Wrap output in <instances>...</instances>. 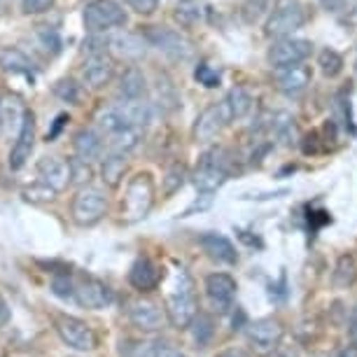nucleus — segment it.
Returning <instances> with one entry per match:
<instances>
[{
	"label": "nucleus",
	"mask_w": 357,
	"mask_h": 357,
	"mask_svg": "<svg viewBox=\"0 0 357 357\" xmlns=\"http://www.w3.org/2000/svg\"><path fill=\"white\" fill-rule=\"evenodd\" d=\"M154 204V180L150 173H138L126 187L122 215L126 222H140L147 218Z\"/></svg>",
	"instance_id": "nucleus-1"
},
{
	"label": "nucleus",
	"mask_w": 357,
	"mask_h": 357,
	"mask_svg": "<svg viewBox=\"0 0 357 357\" xmlns=\"http://www.w3.org/2000/svg\"><path fill=\"white\" fill-rule=\"evenodd\" d=\"M126 24V12L117 0H91L84 8V29L89 33H105Z\"/></svg>",
	"instance_id": "nucleus-2"
},
{
	"label": "nucleus",
	"mask_w": 357,
	"mask_h": 357,
	"mask_svg": "<svg viewBox=\"0 0 357 357\" xmlns=\"http://www.w3.org/2000/svg\"><path fill=\"white\" fill-rule=\"evenodd\" d=\"M168 315L175 327H190L197 318V294H194L192 278L185 271H180L178 287L168 296Z\"/></svg>",
	"instance_id": "nucleus-3"
},
{
	"label": "nucleus",
	"mask_w": 357,
	"mask_h": 357,
	"mask_svg": "<svg viewBox=\"0 0 357 357\" xmlns=\"http://www.w3.org/2000/svg\"><path fill=\"white\" fill-rule=\"evenodd\" d=\"M145 40L150 43L152 47H157L161 54L171 59H178V61H185L194 54V47L192 43L187 40L180 31H173L168 26H147L143 31Z\"/></svg>",
	"instance_id": "nucleus-4"
},
{
	"label": "nucleus",
	"mask_w": 357,
	"mask_h": 357,
	"mask_svg": "<svg viewBox=\"0 0 357 357\" xmlns=\"http://www.w3.org/2000/svg\"><path fill=\"white\" fill-rule=\"evenodd\" d=\"M306 24V12L296 0H282L266 22L268 38H289Z\"/></svg>",
	"instance_id": "nucleus-5"
},
{
	"label": "nucleus",
	"mask_w": 357,
	"mask_h": 357,
	"mask_svg": "<svg viewBox=\"0 0 357 357\" xmlns=\"http://www.w3.org/2000/svg\"><path fill=\"white\" fill-rule=\"evenodd\" d=\"M105 211H107V199L96 187H82L75 194V199H73V220L79 227L96 225V222L103 220Z\"/></svg>",
	"instance_id": "nucleus-6"
},
{
	"label": "nucleus",
	"mask_w": 357,
	"mask_h": 357,
	"mask_svg": "<svg viewBox=\"0 0 357 357\" xmlns=\"http://www.w3.org/2000/svg\"><path fill=\"white\" fill-rule=\"evenodd\" d=\"M220 157H222V150H211L201 157L197 173H194V185H197V190L201 194H213L218 187L227 183L229 171Z\"/></svg>",
	"instance_id": "nucleus-7"
},
{
	"label": "nucleus",
	"mask_w": 357,
	"mask_h": 357,
	"mask_svg": "<svg viewBox=\"0 0 357 357\" xmlns=\"http://www.w3.org/2000/svg\"><path fill=\"white\" fill-rule=\"evenodd\" d=\"M311 43L308 40H299V38H280L278 43L271 47L268 52V61L275 70L289 68V66H296L301 61H306L311 56Z\"/></svg>",
	"instance_id": "nucleus-8"
},
{
	"label": "nucleus",
	"mask_w": 357,
	"mask_h": 357,
	"mask_svg": "<svg viewBox=\"0 0 357 357\" xmlns=\"http://www.w3.org/2000/svg\"><path fill=\"white\" fill-rule=\"evenodd\" d=\"M56 332L63 339L66 346L75 350H91L96 348V336H93L91 327L73 315H61L56 318Z\"/></svg>",
	"instance_id": "nucleus-9"
},
{
	"label": "nucleus",
	"mask_w": 357,
	"mask_h": 357,
	"mask_svg": "<svg viewBox=\"0 0 357 357\" xmlns=\"http://www.w3.org/2000/svg\"><path fill=\"white\" fill-rule=\"evenodd\" d=\"M229 122H231V119H229L225 103L206 107L197 117V122H194V140H197V143H211V140L220 136L222 129H225Z\"/></svg>",
	"instance_id": "nucleus-10"
},
{
	"label": "nucleus",
	"mask_w": 357,
	"mask_h": 357,
	"mask_svg": "<svg viewBox=\"0 0 357 357\" xmlns=\"http://www.w3.org/2000/svg\"><path fill=\"white\" fill-rule=\"evenodd\" d=\"M33 145H36V114L26 107L22 129H19L17 140H15V145H12V152H10V168L12 171H22V168L26 166V161L31 159Z\"/></svg>",
	"instance_id": "nucleus-11"
},
{
	"label": "nucleus",
	"mask_w": 357,
	"mask_h": 357,
	"mask_svg": "<svg viewBox=\"0 0 357 357\" xmlns=\"http://www.w3.org/2000/svg\"><path fill=\"white\" fill-rule=\"evenodd\" d=\"M206 294L218 313H229L234 308L236 280L229 273H211L206 278Z\"/></svg>",
	"instance_id": "nucleus-12"
},
{
	"label": "nucleus",
	"mask_w": 357,
	"mask_h": 357,
	"mask_svg": "<svg viewBox=\"0 0 357 357\" xmlns=\"http://www.w3.org/2000/svg\"><path fill=\"white\" fill-rule=\"evenodd\" d=\"M114 75V59L107 52H93L82 68V79L91 89H103Z\"/></svg>",
	"instance_id": "nucleus-13"
},
{
	"label": "nucleus",
	"mask_w": 357,
	"mask_h": 357,
	"mask_svg": "<svg viewBox=\"0 0 357 357\" xmlns=\"http://www.w3.org/2000/svg\"><path fill=\"white\" fill-rule=\"evenodd\" d=\"M38 178H40V183L52 187L56 194L63 192L73 180L70 161L66 164L61 157H43L38 161Z\"/></svg>",
	"instance_id": "nucleus-14"
},
{
	"label": "nucleus",
	"mask_w": 357,
	"mask_h": 357,
	"mask_svg": "<svg viewBox=\"0 0 357 357\" xmlns=\"http://www.w3.org/2000/svg\"><path fill=\"white\" fill-rule=\"evenodd\" d=\"M75 299L79 306L84 308H93V311H100L112 301V294L103 282L96 278H82L75 285Z\"/></svg>",
	"instance_id": "nucleus-15"
},
{
	"label": "nucleus",
	"mask_w": 357,
	"mask_h": 357,
	"mask_svg": "<svg viewBox=\"0 0 357 357\" xmlns=\"http://www.w3.org/2000/svg\"><path fill=\"white\" fill-rule=\"evenodd\" d=\"M280 336H282V327L275 320H257L248 327V339H250L252 348L261 355L271 353L278 346Z\"/></svg>",
	"instance_id": "nucleus-16"
},
{
	"label": "nucleus",
	"mask_w": 357,
	"mask_h": 357,
	"mask_svg": "<svg viewBox=\"0 0 357 357\" xmlns=\"http://www.w3.org/2000/svg\"><path fill=\"white\" fill-rule=\"evenodd\" d=\"M129 318L133 322V327L143 329V332H157L164 327V311L154 304V301H133L129 308Z\"/></svg>",
	"instance_id": "nucleus-17"
},
{
	"label": "nucleus",
	"mask_w": 357,
	"mask_h": 357,
	"mask_svg": "<svg viewBox=\"0 0 357 357\" xmlns=\"http://www.w3.org/2000/svg\"><path fill=\"white\" fill-rule=\"evenodd\" d=\"M159 278H161L159 266L154 264L150 257H138L129 271V282L136 289H140V292H150V289H154L159 285Z\"/></svg>",
	"instance_id": "nucleus-18"
},
{
	"label": "nucleus",
	"mask_w": 357,
	"mask_h": 357,
	"mask_svg": "<svg viewBox=\"0 0 357 357\" xmlns=\"http://www.w3.org/2000/svg\"><path fill=\"white\" fill-rule=\"evenodd\" d=\"M199 243L208 252V257L215 259V261H222V264H236V259H238L231 241L225 238V236H220V234H204Z\"/></svg>",
	"instance_id": "nucleus-19"
},
{
	"label": "nucleus",
	"mask_w": 357,
	"mask_h": 357,
	"mask_svg": "<svg viewBox=\"0 0 357 357\" xmlns=\"http://www.w3.org/2000/svg\"><path fill=\"white\" fill-rule=\"evenodd\" d=\"M308 84H311V70L301 63L289 66V68H282L278 73V86L287 96H296V93L304 91Z\"/></svg>",
	"instance_id": "nucleus-20"
},
{
	"label": "nucleus",
	"mask_w": 357,
	"mask_h": 357,
	"mask_svg": "<svg viewBox=\"0 0 357 357\" xmlns=\"http://www.w3.org/2000/svg\"><path fill=\"white\" fill-rule=\"evenodd\" d=\"M0 70L12 75H33L36 63L19 47H0Z\"/></svg>",
	"instance_id": "nucleus-21"
},
{
	"label": "nucleus",
	"mask_w": 357,
	"mask_h": 357,
	"mask_svg": "<svg viewBox=\"0 0 357 357\" xmlns=\"http://www.w3.org/2000/svg\"><path fill=\"white\" fill-rule=\"evenodd\" d=\"M252 96H250V91L245 89V86H234L231 91L227 93V98H225V107H227V114H229V119H243L248 112L252 110Z\"/></svg>",
	"instance_id": "nucleus-22"
},
{
	"label": "nucleus",
	"mask_w": 357,
	"mask_h": 357,
	"mask_svg": "<svg viewBox=\"0 0 357 357\" xmlns=\"http://www.w3.org/2000/svg\"><path fill=\"white\" fill-rule=\"evenodd\" d=\"M75 152H77V157L84 161L98 159L100 152H103V138H100L93 129L77 131L75 133Z\"/></svg>",
	"instance_id": "nucleus-23"
},
{
	"label": "nucleus",
	"mask_w": 357,
	"mask_h": 357,
	"mask_svg": "<svg viewBox=\"0 0 357 357\" xmlns=\"http://www.w3.org/2000/svg\"><path fill=\"white\" fill-rule=\"evenodd\" d=\"M145 75L138 68H129L119 79V100H136V98H145Z\"/></svg>",
	"instance_id": "nucleus-24"
},
{
	"label": "nucleus",
	"mask_w": 357,
	"mask_h": 357,
	"mask_svg": "<svg viewBox=\"0 0 357 357\" xmlns=\"http://www.w3.org/2000/svg\"><path fill=\"white\" fill-rule=\"evenodd\" d=\"M119 110H122L124 119L129 122L131 126H138V129H143V126L152 119V105L147 103L145 98H136V100H119Z\"/></svg>",
	"instance_id": "nucleus-25"
},
{
	"label": "nucleus",
	"mask_w": 357,
	"mask_h": 357,
	"mask_svg": "<svg viewBox=\"0 0 357 357\" xmlns=\"http://www.w3.org/2000/svg\"><path fill=\"white\" fill-rule=\"evenodd\" d=\"M140 143V129L138 126H124V129H117L107 136V145H110L112 152H122L129 154L138 147Z\"/></svg>",
	"instance_id": "nucleus-26"
},
{
	"label": "nucleus",
	"mask_w": 357,
	"mask_h": 357,
	"mask_svg": "<svg viewBox=\"0 0 357 357\" xmlns=\"http://www.w3.org/2000/svg\"><path fill=\"white\" fill-rule=\"evenodd\" d=\"M126 168H129V159L122 152H112L110 157L103 161V168H100V175H103V183L110 187H119L122 183Z\"/></svg>",
	"instance_id": "nucleus-27"
},
{
	"label": "nucleus",
	"mask_w": 357,
	"mask_h": 357,
	"mask_svg": "<svg viewBox=\"0 0 357 357\" xmlns=\"http://www.w3.org/2000/svg\"><path fill=\"white\" fill-rule=\"evenodd\" d=\"M145 43L147 40H140L138 36H131V33H126V36H119L110 40L112 50L119 54V56H126V59H138L145 54Z\"/></svg>",
	"instance_id": "nucleus-28"
},
{
	"label": "nucleus",
	"mask_w": 357,
	"mask_h": 357,
	"mask_svg": "<svg viewBox=\"0 0 357 357\" xmlns=\"http://www.w3.org/2000/svg\"><path fill=\"white\" fill-rule=\"evenodd\" d=\"M332 278H334L336 287H350V285H353V282L357 280V261H355V257H350V255H343V257H339Z\"/></svg>",
	"instance_id": "nucleus-29"
},
{
	"label": "nucleus",
	"mask_w": 357,
	"mask_h": 357,
	"mask_svg": "<svg viewBox=\"0 0 357 357\" xmlns=\"http://www.w3.org/2000/svg\"><path fill=\"white\" fill-rule=\"evenodd\" d=\"M213 334H215V327H213V320L208 318V315L204 313H199L197 318L192 320V336H194V343L197 346H208L213 339Z\"/></svg>",
	"instance_id": "nucleus-30"
},
{
	"label": "nucleus",
	"mask_w": 357,
	"mask_h": 357,
	"mask_svg": "<svg viewBox=\"0 0 357 357\" xmlns=\"http://www.w3.org/2000/svg\"><path fill=\"white\" fill-rule=\"evenodd\" d=\"M318 66L325 77H336L343 70V56L334 50H322L318 56Z\"/></svg>",
	"instance_id": "nucleus-31"
},
{
	"label": "nucleus",
	"mask_w": 357,
	"mask_h": 357,
	"mask_svg": "<svg viewBox=\"0 0 357 357\" xmlns=\"http://www.w3.org/2000/svg\"><path fill=\"white\" fill-rule=\"evenodd\" d=\"M187 180V166L185 164H173L171 168L166 171L164 175V194L166 197H171V194H175L180 190V187L185 185Z\"/></svg>",
	"instance_id": "nucleus-32"
},
{
	"label": "nucleus",
	"mask_w": 357,
	"mask_h": 357,
	"mask_svg": "<svg viewBox=\"0 0 357 357\" xmlns=\"http://www.w3.org/2000/svg\"><path fill=\"white\" fill-rule=\"evenodd\" d=\"M175 19L185 26H194L201 19V5L199 0H183L175 10Z\"/></svg>",
	"instance_id": "nucleus-33"
},
{
	"label": "nucleus",
	"mask_w": 357,
	"mask_h": 357,
	"mask_svg": "<svg viewBox=\"0 0 357 357\" xmlns=\"http://www.w3.org/2000/svg\"><path fill=\"white\" fill-rule=\"evenodd\" d=\"M54 93H56L59 98L66 100V103H79V96H82V89H79V84L75 79H59L56 84H54Z\"/></svg>",
	"instance_id": "nucleus-34"
},
{
	"label": "nucleus",
	"mask_w": 357,
	"mask_h": 357,
	"mask_svg": "<svg viewBox=\"0 0 357 357\" xmlns=\"http://www.w3.org/2000/svg\"><path fill=\"white\" fill-rule=\"evenodd\" d=\"M38 40L50 54H59V50H61V38H59L56 29H50V26L38 29Z\"/></svg>",
	"instance_id": "nucleus-35"
},
{
	"label": "nucleus",
	"mask_w": 357,
	"mask_h": 357,
	"mask_svg": "<svg viewBox=\"0 0 357 357\" xmlns=\"http://www.w3.org/2000/svg\"><path fill=\"white\" fill-rule=\"evenodd\" d=\"M164 343L161 341H147V343H136L126 357H161L164 353Z\"/></svg>",
	"instance_id": "nucleus-36"
},
{
	"label": "nucleus",
	"mask_w": 357,
	"mask_h": 357,
	"mask_svg": "<svg viewBox=\"0 0 357 357\" xmlns=\"http://www.w3.org/2000/svg\"><path fill=\"white\" fill-rule=\"evenodd\" d=\"M52 289H54V294L61 296V299H70V296H75V285H73V280H70L68 273L54 275Z\"/></svg>",
	"instance_id": "nucleus-37"
},
{
	"label": "nucleus",
	"mask_w": 357,
	"mask_h": 357,
	"mask_svg": "<svg viewBox=\"0 0 357 357\" xmlns=\"http://www.w3.org/2000/svg\"><path fill=\"white\" fill-rule=\"evenodd\" d=\"M194 77L199 79V84L208 86V89H215V86L220 84V73L213 70L211 66H206V63H201L199 68L194 70Z\"/></svg>",
	"instance_id": "nucleus-38"
},
{
	"label": "nucleus",
	"mask_w": 357,
	"mask_h": 357,
	"mask_svg": "<svg viewBox=\"0 0 357 357\" xmlns=\"http://www.w3.org/2000/svg\"><path fill=\"white\" fill-rule=\"evenodd\" d=\"M70 173H73V180H75V183H89V180H91L89 161H84L79 157L75 161H70Z\"/></svg>",
	"instance_id": "nucleus-39"
},
{
	"label": "nucleus",
	"mask_w": 357,
	"mask_h": 357,
	"mask_svg": "<svg viewBox=\"0 0 357 357\" xmlns=\"http://www.w3.org/2000/svg\"><path fill=\"white\" fill-rule=\"evenodd\" d=\"M22 8L26 15H43L54 8V0H22Z\"/></svg>",
	"instance_id": "nucleus-40"
},
{
	"label": "nucleus",
	"mask_w": 357,
	"mask_h": 357,
	"mask_svg": "<svg viewBox=\"0 0 357 357\" xmlns=\"http://www.w3.org/2000/svg\"><path fill=\"white\" fill-rule=\"evenodd\" d=\"M54 192L52 187H47V185H36V187H31V190H26V199L29 201H52L54 199Z\"/></svg>",
	"instance_id": "nucleus-41"
},
{
	"label": "nucleus",
	"mask_w": 357,
	"mask_h": 357,
	"mask_svg": "<svg viewBox=\"0 0 357 357\" xmlns=\"http://www.w3.org/2000/svg\"><path fill=\"white\" fill-rule=\"evenodd\" d=\"M124 3L129 5L133 12H138V15H152V12L157 10L159 0H124Z\"/></svg>",
	"instance_id": "nucleus-42"
},
{
	"label": "nucleus",
	"mask_w": 357,
	"mask_h": 357,
	"mask_svg": "<svg viewBox=\"0 0 357 357\" xmlns=\"http://www.w3.org/2000/svg\"><path fill=\"white\" fill-rule=\"evenodd\" d=\"M211 201H213V194H201V197L194 201V204L187 208V213H185V218L187 215H192L194 211H206L208 206H211Z\"/></svg>",
	"instance_id": "nucleus-43"
},
{
	"label": "nucleus",
	"mask_w": 357,
	"mask_h": 357,
	"mask_svg": "<svg viewBox=\"0 0 357 357\" xmlns=\"http://www.w3.org/2000/svg\"><path fill=\"white\" fill-rule=\"evenodd\" d=\"M318 3H320L327 12H341V10H346L348 0H318Z\"/></svg>",
	"instance_id": "nucleus-44"
},
{
	"label": "nucleus",
	"mask_w": 357,
	"mask_h": 357,
	"mask_svg": "<svg viewBox=\"0 0 357 357\" xmlns=\"http://www.w3.org/2000/svg\"><path fill=\"white\" fill-rule=\"evenodd\" d=\"M66 122H68V114H59L56 122H54V126H52V131L47 133V140H54V138H56V136H59V131L63 129V124H66Z\"/></svg>",
	"instance_id": "nucleus-45"
},
{
	"label": "nucleus",
	"mask_w": 357,
	"mask_h": 357,
	"mask_svg": "<svg viewBox=\"0 0 357 357\" xmlns=\"http://www.w3.org/2000/svg\"><path fill=\"white\" fill-rule=\"evenodd\" d=\"M348 336H350V343L357 346V308L350 315V325H348Z\"/></svg>",
	"instance_id": "nucleus-46"
},
{
	"label": "nucleus",
	"mask_w": 357,
	"mask_h": 357,
	"mask_svg": "<svg viewBox=\"0 0 357 357\" xmlns=\"http://www.w3.org/2000/svg\"><path fill=\"white\" fill-rule=\"evenodd\" d=\"M10 320V311H8V304H5V299L0 296V325H5V322Z\"/></svg>",
	"instance_id": "nucleus-47"
},
{
	"label": "nucleus",
	"mask_w": 357,
	"mask_h": 357,
	"mask_svg": "<svg viewBox=\"0 0 357 357\" xmlns=\"http://www.w3.org/2000/svg\"><path fill=\"white\" fill-rule=\"evenodd\" d=\"M336 357H357V346H346V348H341L339 353H336Z\"/></svg>",
	"instance_id": "nucleus-48"
},
{
	"label": "nucleus",
	"mask_w": 357,
	"mask_h": 357,
	"mask_svg": "<svg viewBox=\"0 0 357 357\" xmlns=\"http://www.w3.org/2000/svg\"><path fill=\"white\" fill-rule=\"evenodd\" d=\"M218 357H248L243 350H236V348H229V350H222Z\"/></svg>",
	"instance_id": "nucleus-49"
},
{
	"label": "nucleus",
	"mask_w": 357,
	"mask_h": 357,
	"mask_svg": "<svg viewBox=\"0 0 357 357\" xmlns=\"http://www.w3.org/2000/svg\"><path fill=\"white\" fill-rule=\"evenodd\" d=\"M278 357H296V353H294V350H282V353H278Z\"/></svg>",
	"instance_id": "nucleus-50"
},
{
	"label": "nucleus",
	"mask_w": 357,
	"mask_h": 357,
	"mask_svg": "<svg viewBox=\"0 0 357 357\" xmlns=\"http://www.w3.org/2000/svg\"><path fill=\"white\" fill-rule=\"evenodd\" d=\"M0 131H3V98H0Z\"/></svg>",
	"instance_id": "nucleus-51"
},
{
	"label": "nucleus",
	"mask_w": 357,
	"mask_h": 357,
	"mask_svg": "<svg viewBox=\"0 0 357 357\" xmlns=\"http://www.w3.org/2000/svg\"><path fill=\"white\" fill-rule=\"evenodd\" d=\"M171 357H185V355H171Z\"/></svg>",
	"instance_id": "nucleus-52"
}]
</instances>
